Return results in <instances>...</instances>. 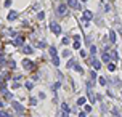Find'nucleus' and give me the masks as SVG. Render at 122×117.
Returning a JSON list of instances; mask_svg holds the SVG:
<instances>
[{"label": "nucleus", "mask_w": 122, "mask_h": 117, "mask_svg": "<svg viewBox=\"0 0 122 117\" xmlns=\"http://www.w3.org/2000/svg\"><path fill=\"white\" fill-rule=\"evenodd\" d=\"M50 56H52V61H53V66H60V59H58V55H56V48L55 47H50Z\"/></svg>", "instance_id": "1"}, {"label": "nucleus", "mask_w": 122, "mask_h": 117, "mask_svg": "<svg viewBox=\"0 0 122 117\" xmlns=\"http://www.w3.org/2000/svg\"><path fill=\"white\" fill-rule=\"evenodd\" d=\"M50 29H52L53 34H56V35H60V34H61V26L56 23V21H52V23H50Z\"/></svg>", "instance_id": "2"}, {"label": "nucleus", "mask_w": 122, "mask_h": 117, "mask_svg": "<svg viewBox=\"0 0 122 117\" xmlns=\"http://www.w3.org/2000/svg\"><path fill=\"white\" fill-rule=\"evenodd\" d=\"M56 13H58V16H64L68 13V5L66 3H60L58 8H56Z\"/></svg>", "instance_id": "3"}, {"label": "nucleus", "mask_w": 122, "mask_h": 117, "mask_svg": "<svg viewBox=\"0 0 122 117\" xmlns=\"http://www.w3.org/2000/svg\"><path fill=\"white\" fill-rule=\"evenodd\" d=\"M90 64H92V67L96 69V71H98V69H101V61H100V59H96V58H92V59H90Z\"/></svg>", "instance_id": "4"}, {"label": "nucleus", "mask_w": 122, "mask_h": 117, "mask_svg": "<svg viewBox=\"0 0 122 117\" xmlns=\"http://www.w3.org/2000/svg\"><path fill=\"white\" fill-rule=\"evenodd\" d=\"M68 7H72L74 10H80V3H79V0H69Z\"/></svg>", "instance_id": "5"}, {"label": "nucleus", "mask_w": 122, "mask_h": 117, "mask_svg": "<svg viewBox=\"0 0 122 117\" xmlns=\"http://www.w3.org/2000/svg\"><path fill=\"white\" fill-rule=\"evenodd\" d=\"M92 18H93V13H92L90 10H85V11H84V15H82V19H85V21H90Z\"/></svg>", "instance_id": "6"}, {"label": "nucleus", "mask_w": 122, "mask_h": 117, "mask_svg": "<svg viewBox=\"0 0 122 117\" xmlns=\"http://www.w3.org/2000/svg\"><path fill=\"white\" fill-rule=\"evenodd\" d=\"M23 66H24V69H32V67H34V64H32L31 59H24V61H23Z\"/></svg>", "instance_id": "7"}, {"label": "nucleus", "mask_w": 122, "mask_h": 117, "mask_svg": "<svg viewBox=\"0 0 122 117\" xmlns=\"http://www.w3.org/2000/svg\"><path fill=\"white\" fill-rule=\"evenodd\" d=\"M13 108H15V111H18V112H24V108H23L18 101H13Z\"/></svg>", "instance_id": "8"}, {"label": "nucleus", "mask_w": 122, "mask_h": 117, "mask_svg": "<svg viewBox=\"0 0 122 117\" xmlns=\"http://www.w3.org/2000/svg\"><path fill=\"white\" fill-rule=\"evenodd\" d=\"M11 43H13V45H16V47H21L23 43H24V37H18L16 40H15V42H11Z\"/></svg>", "instance_id": "9"}, {"label": "nucleus", "mask_w": 122, "mask_h": 117, "mask_svg": "<svg viewBox=\"0 0 122 117\" xmlns=\"http://www.w3.org/2000/svg\"><path fill=\"white\" fill-rule=\"evenodd\" d=\"M7 18H8V21H15V19L18 18V13H16V11H10Z\"/></svg>", "instance_id": "10"}, {"label": "nucleus", "mask_w": 122, "mask_h": 117, "mask_svg": "<svg viewBox=\"0 0 122 117\" xmlns=\"http://www.w3.org/2000/svg\"><path fill=\"white\" fill-rule=\"evenodd\" d=\"M2 91H3V96H5L7 99H13V93H10V91H8V90H5V88H3Z\"/></svg>", "instance_id": "11"}, {"label": "nucleus", "mask_w": 122, "mask_h": 117, "mask_svg": "<svg viewBox=\"0 0 122 117\" xmlns=\"http://www.w3.org/2000/svg\"><path fill=\"white\" fill-rule=\"evenodd\" d=\"M109 40H111V43H116V32L114 31H109Z\"/></svg>", "instance_id": "12"}, {"label": "nucleus", "mask_w": 122, "mask_h": 117, "mask_svg": "<svg viewBox=\"0 0 122 117\" xmlns=\"http://www.w3.org/2000/svg\"><path fill=\"white\" fill-rule=\"evenodd\" d=\"M108 69H109L111 72H114V71H116V64H114V63H108Z\"/></svg>", "instance_id": "13"}, {"label": "nucleus", "mask_w": 122, "mask_h": 117, "mask_svg": "<svg viewBox=\"0 0 122 117\" xmlns=\"http://www.w3.org/2000/svg\"><path fill=\"white\" fill-rule=\"evenodd\" d=\"M23 51H24V53H32V47L26 45V47H24V48H23Z\"/></svg>", "instance_id": "14"}, {"label": "nucleus", "mask_w": 122, "mask_h": 117, "mask_svg": "<svg viewBox=\"0 0 122 117\" xmlns=\"http://www.w3.org/2000/svg\"><path fill=\"white\" fill-rule=\"evenodd\" d=\"M61 109H63L64 112H71V108L68 106V104H61Z\"/></svg>", "instance_id": "15"}, {"label": "nucleus", "mask_w": 122, "mask_h": 117, "mask_svg": "<svg viewBox=\"0 0 122 117\" xmlns=\"http://www.w3.org/2000/svg\"><path fill=\"white\" fill-rule=\"evenodd\" d=\"M101 59H103L105 63H109V55H108V53H105L103 56H101Z\"/></svg>", "instance_id": "16"}, {"label": "nucleus", "mask_w": 122, "mask_h": 117, "mask_svg": "<svg viewBox=\"0 0 122 117\" xmlns=\"http://www.w3.org/2000/svg\"><path fill=\"white\" fill-rule=\"evenodd\" d=\"M85 101H87L85 98H79L77 99V104H79V106H82V104H85Z\"/></svg>", "instance_id": "17"}, {"label": "nucleus", "mask_w": 122, "mask_h": 117, "mask_svg": "<svg viewBox=\"0 0 122 117\" xmlns=\"http://www.w3.org/2000/svg\"><path fill=\"white\" fill-rule=\"evenodd\" d=\"M98 82H100V85H103V87L106 85V79H105V77H100V79H98Z\"/></svg>", "instance_id": "18"}, {"label": "nucleus", "mask_w": 122, "mask_h": 117, "mask_svg": "<svg viewBox=\"0 0 122 117\" xmlns=\"http://www.w3.org/2000/svg\"><path fill=\"white\" fill-rule=\"evenodd\" d=\"M0 117H11L7 111H0Z\"/></svg>", "instance_id": "19"}, {"label": "nucleus", "mask_w": 122, "mask_h": 117, "mask_svg": "<svg viewBox=\"0 0 122 117\" xmlns=\"http://www.w3.org/2000/svg\"><path fill=\"white\" fill-rule=\"evenodd\" d=\"M74 66H76V61H74V59H71V61H68V67H74Z\"/></svg>", "instance_id": "20"}, {"label": "nucleus", "mask_w": 122, "mask_h": 117, "mask_svg": "<svg viewBox=\"0 0 122 117\" xmlns=\"http://www.w3.org/2000/svg\"><path fill=\"white\" fill-rule=\"evenodd\" d=\"M11 3H13L11 0H5V2H3V5H5V8H8V7H11Z\"/></svg>", "instance_id": "21"}, {"label": "nucleus", "mask_w": 122, "mask_h": 117, "mask_svg": "<svg viewBox=\"0 0 122 117\" xmlns=\"http://www.w3.org/2000/svg\"><path fill=\"white\" fill-rule=\"evenodd\" d=\"M37 18H39V19H40V21H42V19L45 18V13H44V11H40V13L37 15Z\"/></svg>", "instance_id": "22"}, {"label": "nucleus", "mask_w": 122, "mask_h": 117, "mask_svg": "<svg viewBox=\"0 0 122 117\" xmlns=\"http://www.w3.org/2000/svg\"><path fill=\"white\" fill-rule=\"evenodd\" d=\"M90 53H92V55H95V53H96V47H95V45L90 47Z\"/></svg>", "instance_id": "23"}, {"label": "nucleus", "mask_w": 122, "mask_h": 117, "mask_svg": "<svg viewBox=\"0 0 122 117\" xmlns=\"http://www.w3.org/2000/svg\"><path fill=\"white\" fill-rule=\"evenodd\" d=\"M74 48H76V50H79V48H80V42H79V40H76V42H74Z\"/></svg>", "instance_id": "24"}, {"label": "nucleus", "mask_w": 122, "mask_h": 117, "mask_svg": "<svg viewBox=\"0 0 122 117\" xmlns=\"http://www.w3.org/2000/svg\"><path fill=\"white\" fill-rule=\"evenodd\" d=\"M61 87V83L60 82H56V83H55V85H53V90H58V88H60Z\"/></svg>", "instance_id": "25"}, {"label": "nucleus", "mask_w": 122, "mask_h": 117, "mask_svg": "<svg viewBox=\"0 0 122 117\" xmlns=\"http://www.w3.org/2000/svg\"><path fill=\"white\" fill-rule=\"evenodd\" d=\"M26 87H27V88H29V90H31V88L34 87V83H32V82H27V83H26Z\"/></svg>", "instance_id": "26"}, {"label": "nucleus", "mask_w": 122, "mask_h": 117, "mask_svg": "<svg viewBox=\"0 0 122 117\" xmlns=\"http://www.w3.org/2000/svg\"><path fill=\"white\" fill-rule=\"evenodd\" d=\"M31 104L35 106V104H37V99H35V98H31Z\"/></svg>", "instance_id": "27"}, {"label": "nucleus", "mask_w": 122, "mask_h": 117, "mask_svg": "<svg viewBox=\"0 0 122 117\" xmlns=\"http://www.w3.org/2000/svg\"><path fill=\"white\" fill-rule=\"evenodd\" d=\"M3 64H5V59H3V58H0V69L3 67Z\"/></svg>", "instance_id": "28"}, {"label": "nucleus", "mask_w": 122, "mask_h": 117, "mask_svg": "<svg viewBox=\"0 0 122 117\" xmlns=\"http://www.w3.org/2000/svg\"><path fill=\"white\" fill-rule=\"evenodd\" d=\"M63 43L64 45H69V39H63Z\"/></svg>", "instance_id": "29"}, {"label": "nucleus", "mask_w": 122, "mask_h": 117, "mask_svg": "<svg viewBox=\"0 0 122 117\" xmlns=\"http://www.w3.org/2000/svg\"><path fill=\"white\" fill-rule=\"evenodd\" d=\"M37 47H40V48H44V47H45V43H44V42H39V43H37Z\"/></svg>", "instance_id": "30"}, {"label": "nucleus", "mask_w": 122, "mask_h": 117, "mask_svg": "<svg viewBox=\"0 0 122 117\" xmlns=\"http://www.w3.org/2000/svg\"><path fill=\"white\" fill-rule=\"evenodd\" d=\"M92 111V106H85V112H90Z\"/></svg>", "instance_id": "31"}, {"label": "nucleus", "mask_w": 122, "mask_h": 117, "mask_svg": "<svg viewBox=\"0 0 122 117\" xmlns=\"http://www.w3.org/2000/svg\"><path fill=\"white\" fill-rule=\"evenodd\" d=\"M79 117H87V114H85V112H80V114H79Z\"/></svg>", "instance_id": "32"}, {"label": "nucleus", "mask_w": 122, "mask_h": 117, "mask_svg": "<svg viewBox=\"0 0 122 117\" xmlns=\"http://www.w3.org/2000/svg\"><path fill=\"white\" fill-rule=\"evenodd\" d=\"M119 34H121V35H122V27H121V29H119Z\"/></svg>", "instance_id": "33"}, {"label": "nucleus", "mask_w": 122, "mask_h": 117, "mask_svg": "<svg viewBox=\"0 0 122 117\" xmlns=\"http://www.w3.org/2000/svg\"><path fill=\"white\" fill-rule=\"evenodd\" d=\"M2 106H3V104H2V103H0V108H2Z\"/></svg>", "instance_id": "34"}, {"label": "nucleus", "mask_w": 122, "mask_h": 117, "mask_svg": "<svg viewBox=\"0 0 122 117\" xmlns=\"http://www.w3.org/2000/svg\"><path fill=\"white\" fill-rule=\"evenodd\" d=\"M0 83H2V77H0Z\"/></svg>", "instance_id": "35"}, {"label": "nucleus", "mask_w": 122, "mask_h": 117, "mask_svg": "<svg viewBox=\"0 0 122 117\" xmlns=\"http://www.w3.org/2000/svg\"><path fill=\"white\" fill-rule=\"evenodd\" d=\"M82 2H87V0H82Z\"/></svg>", "instance_id": "36"}, {"label": "nucleus", "mask_w": 122, "mask_h": 117, "mask_svg": "<svg viewBox=\"0 0 122 117\" xmlns=\"http://www.w3.org/2000/svg\"><path fill=\"white\" fill-rule=\"evenodd\" d=\"M121 98H122V96H121Z\"/></svg>", "instance_id": "37"}]
</instances>
